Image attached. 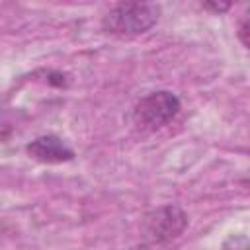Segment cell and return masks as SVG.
<instances>
[{"mask_svg":"<svg viewBox=\"0 0 250 250\" xmlns=\"http://www.w3.org/2000/svg\"><path fill=\"white\" fill-rule=\"evenodd\" d=\"M180 111V100L168 90L150 92L133 107V123L141 131H156L168 125Z\"/></svg>","mask_w":250,"mask_h":250,"instance_id":"obj_2","label":"cell"},{"mask_svg":"<svg viewBox=\"0 0 250 250\" xmlns=\"http://www.w3.org/2000/svg\"><path fill=\"white\" fill-rule=\"evenodd\" d=\"M27 154L45 164H61L74 158V150L57 135H43L25 146Z\"/></svg>","mask_w":250,"mask_h":250,"instance_id":"obj_4","label":"cell"},{"mask_svg":"<svg viewBox=\"0 0 250 250\" xmlns=\"http://www.w3.org/2000/svg\"><path fill=\"white\" fill-rule=\"evenodd\" d=\"M160 16V6L152 2H127L113 6L102 20V27L113 35H139L148 31Z\"/></svg>","mask_w":250,"mask_h":250,"instance_id":"obj_1","label":"cell"},{"mask_svg":"<svg viewBox=\"0 0 250 250\" xmlns=\"http://www.w3.org/2000/svg\"><path fill=\"white\" fill-rule=\"evenodd\" d=\"M238 39L244 47H248V18H244L240 21V27H238Z\"/></svg>","mask_w":250,"mask_h":250,"instance_id":"obj_6","label":"cell"},{"mask_svg":"<svg viewBox=\"0 0 250 250\" xmlns=\"http://www.w3.org/2000/svg\"><path fill=\"white\" fill-rule=\"evenodd\" d=\"M229 6L230 4H205V8L215 10V12H225V10H229Z\"/></svg>","mask_w":250,"mask_h":250,"instance_id":"obj_7","label":"cell"},{"mask_svg":"<svg viewBox=\"0 0 250 250\" xmlns=\"http://www.w3.org/2000/svg\"><path fill=\"white\" fill-rule=\"evenodd\" d=\"M223 250H248V238H246V234L230 236V238L225 242Z\"/></svg>","mask_w":250,"mask_h":250,"instance_id":"obj_5","label":"cell"},{"mask_svg":"<svg viewBox=\"0 0 250 250\" xmlns=\"http://www.w3.org/2000/svg\"><path fill=\"white\" fill-rule=\"evenodd\" d=\"M188 227V215L178 205H162L145 217L143 230L148 242L166 244L178 238Z\"/></svg>","mask_w":250,"mask_h":250,"instance_id":"obj_3","label":"cell"},{"mask_svg":"<svg viewBox=\"0 0 250 250\" xmlns=\"http://www.w3.org/2000/svg\"><path fill=\"white\" fill-rule=\"evenodd\" d=\"M131 250H150V248H146V246H141V248H131Z\"/></svg>","mask_w":250,"mask_h":250,"instance_id":"obj_8","label":"cell"}]
</instances>
